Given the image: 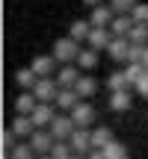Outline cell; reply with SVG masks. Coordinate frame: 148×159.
Instances as JSON below:
<instances>
[{"label": "cell", "instance_id": "4fadbf2b", "mask_svg": "<svg viewBox=\"0 0 148 159\" xmlns=\"http://www.w3.org/2000/svg\"><path fill=\"white\" fill-rule=\"evenodd\" d=\"M80 100H83V97L77 94V89H59V94H57V100H53V103H57L59 112H71Z\"/></svg>", "mask_w": 148, "mask_h": 159}, {"label": "cell", "instance_id": "74e56055", "mask_svg": "<svg viewBox=\"0 0 148 159\" xmlns=\"http://www.w3.org/2000/svg\"><path fill=\"white\" fill-rule=\"evenodd\" d=\"M71 159H86V156H80V153H74V156H71Z\"/></svg>", "mask_w": 148, "mask_h": 159}, {"label": "cell", "instance_id": "d6986e66", "mask_svg": "<svg viewBox=\"0 0 148 159\" xmlns=\"http://www.w3.org/2000/svg\"><path fill=\"white\" fill-rule=\"evenodd\" d=\"M74 89H77V94L86 100V97H92V94L98 91V80L92 77V74H80V80L74 83Z\"/></svg>", "mask_w": 148, "mask_h": 159}, {"label": "cell", "instance_id": "d590c367", "mask_svg": "<svg viewBox=\"0 0 148 159\" xmlns=\"http://www.w3.org/2000/svg\"><path fill=\"white\" fill-rule=\"evenodd\" d=\"M142 65L148 68V44H145V56H142Z\"/></svg>", "mask_w": 148, "mask_h": 159}, {"label": "cell", "instance_id": "5b68a950", "mask_svg": "<svg viewBox=\"0 0 148 159\" xmlns=\"http://www.w3.org/2000/svg\"><path fill=\"white\" fill-rule=\"evenodd\" d=\"M27 142L33 144L36 153H51V148H53V142H57V139H53V133L47 130V127H36V133L27 139Z\"/></svg>", "mask_w": 148, "mask_h": 159}, {"label": "cell", "instance_id": "30bf717a", "mask_svg": "<svg viewBox=\"0 0 148 159\" xmlns=\"http://www.w3.org/2000/svg\"><path fill=\"white\" fill-rule=\"evenodd\" d=\"M30 65H33V71L39 77H57V71H59V62H57L53 53H51V56H33Z\"/></svg>", "mask_w": 148, "mask_h": 159}, {"label": "cell", "instance_id": "4316f807", "mask_svg": "<svg viewBox=\"0 0 148 159\" xmlns=\"http://www.w3.org/2000/svg\"><path fill=\"white\" fill-rule=\"evenodd\" d=\"M125 74H127V83H131V85H136V83H139V77L145 74V65H142V62H127Z\"/></svg>", "mask_w": 148, "mask_h": 159}, {"label": "cell", "instance_id": "ba28073f", "mask_svg": "<svg viewBox=\"0 0 148 159\" xmlns=\"http://www.w3.org/2000/svg\"><path fill=\"white\" fill-rule=\"evenodd\" d=\"M80 80V65L77 62H65V65H59V71H57V83H59V89H74V83Z\"/></svg>", "mask_w": 148, "mask_h": 159}, {"label": "cell", "instance_id": "484cf974", "mask_svg": "<svg viewBox=\"0 0 148 159\" xmlns=\"http://www.w3.org/2000/svg\"><path fill=\"white\" fill-rule=\"evenodd\" d=\"M127 39H131L133 44H148V24H133Z\"/></svg>", "mask_w": 148, "mask_h": 159}, {"label": "cell", "instance_id": "8d00e7d4", "mask_svg": "<svg viewBox=\"0 0 148 159\" xmlns=\"http://www.w3.org/2000/svg\"><path fill=\"white\" fill-rule=\"evenodd\" d=\"M36 159H51V153H36Z\"/></svg>", "mask_w": 148, "mask_h": 159}, {"label": "cell", "instance_id": "cb8c5ba5", "mask_svg": "<svg viewBox=\"0 0 148 159\" xmlns=\"http://www.w3.org/2000/svg\"><path fill=\"white\" fill-rule=\"evenodd\" d=\"M71 156H74L71 142H65V139H57V142H53V148H51V159H71Z\"/></svg>", "mask_w": 148, "mask_h": 159}, {"label": "cell", "instance_id": "603a6c76", "mask_svg": "<svg viewBox=\"0 0 148 159\" xmlns=\"http://www.w3.org/2000/svg\"><path fill=\"white\" fill-rule=\"evenodd\" d=\"M121 89H133V85L127 83L125 71H113V74L107 77V91H121Z\"/></svg>", "mask_w": 148, "mask_h": 159}, {"label": "cell", "instance_id": "2e32d148", "mask_svg": "<svg viewBox=\"0 0 148 159\" xmlns=\"http://www.w3.org/2000/svg\"><path fill=\"white\" fill-rule=\"evenodd\" d=\"M15 83H18V89L33 91L36 83H39V74L33 71V65H27V68H18V71H15Z\"/></svg>", "mask_w": 148, "mask_h": 159}, {"label": "cell", "instance_id": "d6a6232c", "mask_svg": "<svg viewBox=\"0 0 148 159\" xmlns=\"http://www.w3.org/2000/svg\"><path fill=\"white\" fill-rule=\"evenodd\" d=\"M133 91H136L139 97H148V68H145V74L139 77V83L133 85Z\"/></svg>", "mask_w": 148, "mask_h": 159}, {"label": "cell", "instance_id": "ac0fdd59", "mask_svg": "<svg viewBox=\"0 0 148 159\" xmlns=\"http://www.w3.org/2000/svg\"><path fill=\"white\" fill-rule=\"evenodd\" d=\"M133 15H116L113 18V24H110V30H113V35H131V30H133Z\"/></svg>", "mask_w": 148, "mask_h": 159}, {"label": "cell", "instance_id": "e0dca14e", "mask_svg": "<svg viewBox=\"0 0 148 159\" xmlns=\"http://www.w3.org/2000/svg\"><path fill=\"white\" fill-rule=\"evenodd\" d=\"M36 106H39V97H36L33 91H24V89H21V94L15 97V112H21V115H33Z\"/></svg>", "mask_w": 148, "mask_h": 159}, {"label": "cell", "instance_id": "9c48e42d", "mask_svg": "<svg viewBox=\"0 0 148 159\" xmlns=\"http://www.w3.org/2000/svg\"><path fill=\"white\" fill-rule=\"evenodd\" d=\"M68 115L74 118V124H77V127H92V124H95V106L86 103V100H80Z\"/></svg>", "mask_w": 148, "mask_h": 159}, {"label": "cell", "instance_id": "f546056e", "mask_svg": "<svg viewBox=\"0 0 148 159\" xmlns=\"http://www.w3.org/2000/svg\"><path fill=\"white\" fill-rule=\"evenodd\" d=\"M15 139H18V136H15L12 130H3V133H0V144H3V150H9V153H12V150H15V144H18Z\"/></svg>", "mask_w": 148, "mask_h": 159}, {"label": "cell", "instance_id": "83f0119b", "mask_svg": "<svg viewBox=\"0 0 148 159\" xmlns=\"http://www.w3.org/2000/svg\"><path fill=\"white\" fill-rule=\"evenodd\" d=\"M110 6H113L116 15H131L133 9H136V0H107Z\"/></svg>", "mask_w": 148, "mask_h": 159}, {"label": "cell", "instance_id": "7402d4cb", "mask_svg": "<svg viewBox=\"0 0 148 159\" xmlns=\"http://www.w3.org/2000/svg\"><path fill=\"white\" fill-rule=\"evenodd\" d=\"M89 33H92V21H71V27H68V35L77 39L80 44L89 39Z\"/></svg>", "mask_w": 148, "mask_h": 159}, {"label": "cell", "instance_id": "e575fe53", "mask_svg": "<svg viewBox=\"0 0 148 159\" xmlns=\"http://www.w3.org/2000/svg\"><path fill=\"white\" fill-rule=\"evenodd\" d=\"M83 3H86V6H89V9H95V6H101V3H104V0H83Z\"/></svg>", "mask_w": 148, "mask_h": 159}, {"label": "cell", "instance_id": "5bb4252c", "mask_svg": "<svg viewBox=\"0 0 148 159\" xmlns=\"http://www.w3.org/2000/svg\"><path fill=\"white\" fill-rule=\"evenodd\" d=\"M113 18H116L113 6H110V3H101V6H95V9H92L89 21H92V27H110V24H113Z\"/></svg>", "mask_w": 148, "mask_h": 159}, {"label": "cell", "instance_id": "1f68e13d", "mask_svg": "<svg viewBox=\"0 0 148 159\" xmlns=\"http://www.w3.org/2000/svg\"><path fill=\"white\" fill-rule=\"evenodd\" d=\"M136 24H148V3H136V9L131 12Z\"/></svg>", "mask_w": 148, "mask_h": 159}, {"label": "cell", "instance_id": "6da1fadb", "mask_svg": "<svg viewBox=\"0 0 148 159\" xmlns=\"http://www.w3.org/2000/svg\"><path fill=\"white\" fill-rule=\"evenodd\" d=\"M80 50H83V47H80V41L71 39V35H65V39H57V41H53V56H57L59 65H65V62H77Z\"/></svg>", "mask_w": 148, "mask_h": 159}, {"label": "cell", "instance_id": "836d02e7", "mask_svg": "<svg viewBox=\"0 0 148 159\" xmlns=\"http://www.w3.org/2000/svg\"><path fill=\"white\" fill-rule=\"evenodd\" d=\"M86 159H107V156H104V150H92V153L86 156Z\"/></svg>", "mask_w": 148, "mask_h": 159}, {"label": "cell", "instance_id": "44dd1931", "mask_svg": "<svg viewBox=\"0 0 148 159\" xmlns=\"http://www.w3.org/2000/svg\"><path fill=\"white\" fill-rule=\"evenodd\" d=\"M77 65H80V71H95V68H98V50L83 47L80 56H77Z\"/></svg>", "mask_w": 148, "mask_h": 159}, {"label": "cell", "instance_id": "8992f818", "mask_svg": "<svg viewBox=\"0 0 148 159\" xmlns=\"http://www.w3.org/2000/svg\"><path fill=\"white\" fill-rule=\"evenodd\" d=\"M110 41H113V30L110 27H92V33H89V39H86V47H92V50H107L110 47Z\"/></svg>", "mask_w": 148, "mask_h": 159}, {"label": "cell", "instance_id": "ffe728a7", "mask_svg": "<svg viewBox=\"0 0 148 159\" xmlns=\"http://www.w3.org/2000/svg\"><path fill=\"white\" fill-rule=\"evenodd\" d=\"M110 142H113V130L110 127H95L92 130V148L95 150H104Z\"/></svg>", "mask_w": 148, "mask_h": 159}, {"label": "cell", "instance_id": "52a82bcc", "mask_svg": "<svg viewBox=\"0 0 148 159\" xmlns=\"http://www.w3.org/2000/svg\"><path fill=\"white\" fill-rule=\"evenodd\" d=\"M127 53H131V39L113 35V41H110V47H107V56L113 59V62H127Z\"/></svg>", "mask_w": 148, "mask_h": 159}, {"label": "cell", "instance_id": "f1b7e54d", "mask_svg": "<svg viewBox=\"0 0 148 159\" xmlns=\"http://www.w3.org/2000/svg\"><path fill=\"white\" fill-rule=\"evenodd\" d=\"M12 159H36V150L30 142H18L15 150H12Z\"/></svg>", "mask_w": 148, "mask_h": 159}, {"label": "cell", "instance_id": "7c38bea8", "mask_svg": "<svg viewBox=\"0 0 148 159\" xmlns=\"http://www.w3.org/2000/svg\"><path fill=\"white\" fill-rule=\"evenodd\" d=\"M30 118H33L36 127H51V121L57 118V103H39Z\"/></svg>", "mask_w": 148, "mask_h": 159}, {"label": "cell", "instance_id": "9a60e30c", "mask_svg": "<svg viewBox=\"0 0 148 159\" xmlns=\"http://www.w3.org/2000/svg\"><path fill=\"white\" fill-rule=\"evenodd\" d=\"M12 133H15L18 139H30V136L36 133L33 118H30V115H21V112H18L15 118H12Z\"/></svg>", "mask_w": 148, "mask_h": 159}, {"label": "cell", "instance_id": "d4e9b609", "mask_svg": "<svg viewBox=\"0 0 148 159\" xmlns=\"http://www.w3.org/2000/svg\"><path fill=\"white\" fill-rule=\"evenodd\" d=\"M104 156H107V159H131L127 148H125L121 142H116V139H113V142L107 144V148H104Z\"/></svg>", "mask_w": 148, "mask_h": 159}, {"label": "cell", "instance_id": "277c9868", "mask_svg": "<svg viewBox=\"0 0 148 159\" xmlns=\"http://www.w3.org/2000/svg\"><path fill=\"white\" fill-rule=\"evenodd\" d=\"M47 130L53 133V139H65V142H68V139H71V133L77 130V124H74V118H71V115L57 112V118L51 121V127H47Z\"/></svg>", "mask_w": 148, "mask_h": 159}, {"label": "cell", "instance_id": "3957f363", "mask_svg": "<svg viewBox=\"0 0 148 159\" xmlns=\"http://www.w3.org/2000/svg\"><path fill=\"white\" fill-rule=\"evenodd\" d=\"M68 142H71L74 153H80V156H89L92 150H95V148H92V130H89V127H77V130L71 133Z\"/></svg>", "mask_w": 148, "mask_h": 159}, {"label": "cell", "instance_id": "8fae6325", "mask_svg": "<svg viewBox=\"0 0 148 159\" xmlns=\"http://www.w3.org/2000/svg\"><path fill=\"white\" fill-rule=\"evenodd\" d=\"M107 106L113 109V112H127V109L133 106V94H131V89L110 91V97H107Z\"/></svg>", "mask_w": 148, "mask_h": 159}, {"label": "cell", "instance_id": "4dcf8cb0", "mask_svg": "<svg viewBox=\"0 0 148 159\" xmlns=\"http://www.w3.org/2000/svg\"><path fill=\"white\" fill-rule=\"evenodd\" d=\"M142 56H145V44H133L131 41V53H127V62H142ZM125 62V65H127Z\"/></svg>", "mask_w": 148, "mask_h": 159}, {"label": "cell", "instance_id": "7a4b0ae2", "mask_svg": "<svg viewBox=\"0 0 148 159\" xmlns=\"http://www.w3.org/2000/svg\"><path fill=\"white\" fill-rule=\"evenodd\" d=\"M33 94L39 97V103H53V100H57V94H59L57 77H39V83H36Z\"/></svg>", "mask_w": 148, "mask_h": 159}]
</instances>
